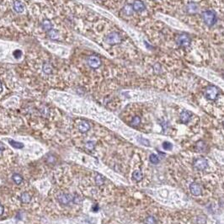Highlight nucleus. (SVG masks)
<instances>
[{"instance_id": "obj_1", "label": "nucleus", "mask_w": 224, "mask_h": 224, "mask_svg": "<svg viewBox=\"0 0 224 224\" xmlns=\"http://www.w3.org/2000/svg\"><path fill=\"white\" fill-rule=\"evenodd\" d=\"M202 20L205 22V24L208 26H212L217 21V16L215 13L211 10H206L202 13Z\"/></svg>"}, {"instance_id": "obj_2", "label": "nucleus", "mask_w": 224, "mask_h": 224, "mask_svg": "<svg viewBox=\"0 0 224 224\" xmlns=\"http://www.w3.org/2000/svg\"><path fill=\"white\" fill-rule=\"evenodd\" d=\"M57 199L60 204H62L63 206H67L70 205L71 203H74V195L61 193L57 196Z\"/></svg>"}, {"instance_id": "obj_3", "label": "nucleus", "mask_w": 224, "mask_h": 224, "mask_svg": "<svg viewBox=\"0 0 224 224\" xmlns=\"http://www.w3.org/2000/svg\"><path fill=\"white\" fill-rule=\"evenodd\" d=\"M105 40L110 45H116V44H120L122 41V38L119 33L111 32L109 35H107V36L105 38Z\"/></svg>"}, {"instance_id": "obj_4", "label": "nucleus", "mask_w": 224, "mask_h": 224, "mask_svg": "<svg viewBox=\"0 0 224 224\" xmlns=\"http://www.w3.org/2000/svg\"><path fill=\"white\" fill-rule=\"evenodd\" d=\"M218 95V89L215 86H208L205 89V96L207 100H215Z\"/></svg>"}, {"instance_id": "obj_5", "label": "nucleus", "mask_w": 224, "mask_h": 224, "mask_svg": "<svg viewBox=\"0 0 224 224\" xmlns=\"http://www.w3.org/2000/svg\"><path fill=\"white\" fill-rule=\"evenodd\" d=\"M177 43L179 46L183 47H187L190 45V37L187 34H180L177 37Z\"/></svg>"}, {"instance_id": "obj_6", "label": "nucleus", "mask_w": 224, "mask_h": 224, "mask_svg": "<svg viewBox=\"0 0 224 224\" xmlns=\"http://www.w3.org/2000/svg\"><path fill=\"white\" fill-rule=\"evenodd\" d=\"M194 167L197 170H204L207 168L208 166V163L206 161V159H203V158H200V159H196L195 162H194Z\"/></svg>"}, {"instance_id": "obj_7", "label": "nucleus", "mask_w": 224, "mask_h": 224, "mask_svg": "<svg viewBox=\"0 0 224 224\" xmlns=\"http://www.w3.org/2000/svg\"><path fill=\"white\" fill-rule=\"evenodd\" d=\"M88 64L90 67L92 68H98L100 67V65H101V61L100 59L98 57H95V56H91L88 57Z\"/></svg>"}, {"instance_id": "obj_8", "label": "nucleus", "mask_w": 224, "mask_h": 224, "mask_svg": "<svg viewBox=\"0 0 224 224\" xmlns=\"http://www.w3.org/2000/svg\"><path fill=\"white\" fill-rule=\"evenodd\" d=\"M132 8H133V10L135 12L141 13L144 10L145 5H144L143 2L142 0H135L133 4H132Z\"/></svg>"}, {"instance_id": "obj_9", "label": "nucleus", "mask_w": 224, "mask_h": 224, "mask_svg": "<svg viewBox=\"0 0 224 224\" xmlns=\"http://www.w3.org/2000/svg\"><path fill=\"white\" fill-rule=\"evenodd\" d=\"M78 130H79V132H82V133H85V132H87L89 131V129H90V125L89 123L86 121H81L78 125Z\"/></svg>"}, {"instance_id": "obj_10", "label": "nucleus", "mask_w": 224, "mask_h": 224, "mask_svg": "<svg viewBox=\"0 0 224 224\" xmlns=\"http://www.w3.org/2000/svg\"><path fill=\"white\" fill-rule=\"evenodd\" d=\"M190 190L191 194L196 196H200L201 194V188L200 186V185H198L197 183H192L190 186Z\"/></svg>"}, {"instance_id": "obj_11", "label": "nucleus", "mask_w": 224, "mask_h": 224, "mask_svg": "<svg viewBox=\"0 0 224 224\" xmlns=\"http://www.w3.org/2000/svg\"><path fill=\"white\" fill-rule=\"evenodd\" d=\"M186 11L189 13H196L198 11V5L194 2L190 3L186 6Z\"/></svg>"}, {"instance_id": "obj_12", "label": "nucleus", "mask_w": 224, "mask_h": 224, "mask_svg": "<svg viewBox=\"0 0 224 224\" xmlns=\"http://www.w3.org/2000/svg\"><path fill=\"white\" fill-rule=\"evenodd\" d=\"M42 70H43L44 74L50 75L53 72V67H52L51 64H50L49 62H45L42 66Z\"/></svg>"}, {"instance_id": "obj_13", "label": "nucleus", "mask_w": 224, "mask_h": 224, "mask_svg": "<svg viewBox=\"0 0 224 224\" xmlns=\"http://www.w3.org/2000/svg\"><path fill=\"white\" fill-rule=\"evenodd\" d=\"M13 9L16 12L20 13H23V11H24V5L22 4L21 2L15 0L13 2Z\"/></svg>"}, {"instance_id": "obj_14", "label": "nucleus", "mask_w": 224, "mask_h": 224, "mask_svg": "<svg viewBox=\"0 0 224 224\" xmlns=\"http://www.w3.org/2000/svg\"><path fill=\"white\" fill-rule=\"evenodd\" d=\"M41 27L45 31H50L52 30V24L49 20H44L41 23Z\"/></svg>"}, {"instance_id": "obj_15", "label": "nucleus", "mask_w": 224, "mask_h": 224, "mask_svg": "<svg viewBox=\"0 0 224 224\" xmlns=\"http://www.w3.org/2000/svg\"><path fill=\"white\" fill-rule=\"evenodd\" d=\"M180 121L183 122V123H188L190 119V114L189 113L186 111H184L180 114Z\"/></svg>"}, {"instance_id": "obj_16", "label": "nucleus", "mask_w": 224, "mask_h": 224, "mask_svg": "<svg viewBox=\"0 0 224 224\" xmlns=\"http://www.w3.org/2000/svg\"><path fill=\"white\" fill-rule=\"evenodd\" d=\"M48 36L53 40H57L60 38V34L57 30H51L50 31H48Z\"/></svg>"}, {"instance_id": "obj_17", "label": "nucleus", "mask_w": 224, "mask_h": 224, "mask_svg": "<svg viewBox=\"0 0 224 224\" xmlns=\"http://www.w3.org/2000/svg\"><path fill=\"white\" fill-rule=\"evenodd\" d=\"M20 200H21V202L24 203V204H28V203H30V200H31V196H30V195L29 193L24 192V193H22L21 196H20Z\"/></svg>"}, {"instance_id": "obj_18", "label": "nucleus", "mask_w": 224, "mask_h": 224, "mask_svg": "<svg viewBox=\"0 0 224 224\" xmlns=\"http://www.w3.org/2000/svg\"><path fill=\"white\" fill-rule=\"evenodd\" d=\"M9 143L10 144V146H12L13 148H17V149H21L24 148V144L21 143V142H16L14 140H12V139H9Z\"/></svg>"}, {"instance_id": "obj_19", "label": "nucleus", "mask_w": 224, "mask_h": 224, "mask_svg": "<svg viewBox=\"0 0 224 224\" xmlns=\"http://www.w3.org/2000/svg\"><path fill=\"white\" fill-rule=\"evenodd\" d=\"M122 11L124 13L125 15H131L132 13H133V8H132V5L131 4H125L122 9Z\"/></svg>"}, {"instance_id": "obj_20", "label": "nucleus", "mask_w": 224, "mask_h": 224, "mask_svg": "<svg viewBox=\"0 0 224 224\" xmlns=\"http://www.w3.org/2000/svg\"><path fill=\"white\" fill-rule=\"evenodd\" d=\"M13 181L16 184V185H20L23 182V177L19 174H14L12 177Z\"/></svg>"}, {"instance_id": "obj_21", "label": "nucleus", "mask_w": 224, "mask_h": 224, "mask_svg": "<svg viewBox=\"0 0 224 224\" xmlns=\"http://www.w3.org/2000/svg\"><path fill=\"white\" fill-rule=\"evenodd\" d=\"M142 177H143L142 173L140 170H135V171L133 172V174H132V178H133L136 181H137V182L140 181V180H142Z\"/></svg>"}, {"instance_id": "obj_22", "label": "nucleus", "mask_w": 224, "mask_h": 224, "mask_svg": "<svg viewBox=\"0 0 224 224\" xmlns=\"http://www.w3.org/2000/svg\"><path fill=\"white\" fill-rule=\"evenodd\" d=\"M141 123V118L139 117V116H134L132 119V121H131V125L132 126H134V127H136L138 125Z\"/></svg>"}, {"instance_id": "obj_23", "label": "nucleus", "mask_w": 224, "mask_h": 224, "mask_svg": "<svg viewBox=\"0 0 224 224\" xmlns=\"http://www.w3.org/2000/svg\"><path fill=\"white\" fill-rule=\"evenodd\" d=\"M95 183L98 185V186H102L103 184H104V182H105V179H104V177L102 176V175H100V174H97L96 176H95Z\"/></svg>"}, {"instance_id": "obj_24", "label": "nucleus", "mask_w": 224, "mask_h": 224, "mask_svg": "<svg viewBox=\"0 0 224 224\" xmlns=\"http://www.w3.org/2000/svg\"><path fill=\"white\" fill-rule=\"evenodd\" d=\"M206 223V217L203 215H200L197 217L196 218V223L197 224H205Z\"/></svg>"}, {"instance_id": "obj_25", "label": "nucleus", "mask_w": 224, "mask_h": 224, "mask_svg": "<svg viewBox=\"0 0 224 224\" xmlns=\"http://www.w3.org/2000/svg\"><path fill=\"white\" fill-rule=\"evenodd\" d=\"M47 162L48 163H51V164L55 163L57 162V158L54 155H52V154H49L47 157Z\"/></svg>"}, {"instance_id": "obj_26", "label": "nucleus", "mask_w": 224, "mask_h": 224, "mask_svg": "<svg viewBox=\"0 0 224 224\" xmlns=\"http://www.w3.org/2000/svg\"><path fill=\"white\" fill-rule=\"evenodd\" d=\"M149 159L150 162L152 163H154V164H156V163H158L159 162V157L156 154H151Z\"/></svg>"}, {"instance_id": "obj_27", "label": "nucleus", "mask_w": 224, "mask_h": 224, "mask_svg": "<svg viewBox=\"0 0 224 224\" xmlns=\"http://www.w3.org/2000/svg\"><path fill=\"white\" fill-rule=\"evenodd\" d=\"M94 142H93V141H88L87 142H86V144H85V147H86V148H87L88 151H92V150H94Z\"/></svg>"}, {"instance_id": "obj_28", "label": "nucleus", "mask_w": 224, "mask_h": 224, "mask_svg": "<svg viewBox=\"0 0 224 224\" xmlns=\"http://www.w3.org/2000/svg\"><path fill=\"white\" fill-rule=\"evenodd\" d=\"M146 224H156V219L153 217H148L145 219Z\"/></svg>"}, {"instance_id": "obj_29", "label": "nucleus", "mask_w": 224, "mask_h": 224, "mask_svg": "<svg viewBox=\"0 0 224 224\" xmlns=\"http://www.w3.org/2000/svg\"><path fill=\"white\" fill-rule=\"evenodd\" d=\"M163 149L165 150H170L172 148V144L170 142H165L163 143Z\"/></svg>"}, {"instance_id": "obj_30", "label": "nucleus", "mask_w": 224, "mask_h": 224, "mask_svg": "<svg viewBox=\"0 0 224 224\" xmlns=\"http://www.w3.org/2000/svg\"><path fill=\"white\" fill-rule=\"evenodd\" d=\"M196 148L199 151H204L205 149V144L203 142H199L197 144H196Z\"/></svg>"}, {"instance_id": "obj_31", "label": "nucleus", "mask_w": 224, "mask_h": 224, "mask_svg": "<svg viewBox=\"0 0 224 224\" xmlns=\"http://www.w3.org/2000/svg\"><path fill=\"white\" fill-rule=\"evenodd\" d=\"M13 57H15V58H20V57H21V51L20 50H16L13 51Z\"/></svg>"}, {"instance_id": "obj_32", "label": "nucleus", "mask_w": 224, "mask_h": 224, "mask_svg": "<svg viewBox=\"0 0 224 224\" xmlns=\"http://www.w3.org/2000/svg\"><path fill=\"white\" fill-rule=\"evenodd\" d=\"M81 201H82V199H81L78 196L74 195V203H75V204H79Z\"/></svg>"}, {"instance_id": "obj_33", "label": "nucleus", "mask_w": 224, "mask_h": 224, "mask_svg": "<svg viewBox=\"0 0 224 224\" xmlns=\"http://www.w3.org/2000/svg\"><path fill=\"white\" fill-rule=\"evenodd\" d=\"M41 112H42L45 115H47V114H48V109H47V107H43V110L41 111Z\"/></svg>"}, {"instance_id": "obj_34", "label": "nucleus", "mask_w": 224, "mask_h": 224, "mask_svg": "<svg viewBox=\"0 0 224 224\" xmlns=\"http://www.w3.org/2000/svg\"><path fill=\"white\" fill-rule=\"evenodd\" d=\"M3 212H4V207H3V206L2 204H0V216L3 215Z\"/></svg>"}, {"instance_id": "obj_35", "label": "nucleus", "mask_w": 224, "mask_h": 224, "mask_svg": "<svg viewBox=\"0 0 224 224\" xmlns=\"http://www.w3.org/2000/svg\"><path fill=\"white\" fill-rule=\"evenodd\" d=\"M4 149H5L4 146H3L2 143H0V152H2L3 151H4Z\"/></svg>"}, {"instance_id": "obj_36", "label": "nucleus", "mask_w": 224, "mask_h": 224, "mask_svg": "<svg viewBox=\"0 0 224 224\" xmlns=\"http://www.w3.org/2000/svg\"><path fill=\"white\" fill-rule=\"evenodd\" d=\"M3 91V85H2V83L0 82V93Z\"/></svg>"}, {"instance_id": "obj_37", "label": "nucleus", "mask_w": 224, "mask_h": 224, "mask_svg": "<svg viewBox=\"0 0 224 224\" xmlns=\"http://www.w3.org/2000/svg\"><path fill=\"white\" fill-rule=\"evenodd\" d=\"M223 125H224V123H223Z\"/></svg>"}]
</instances>
